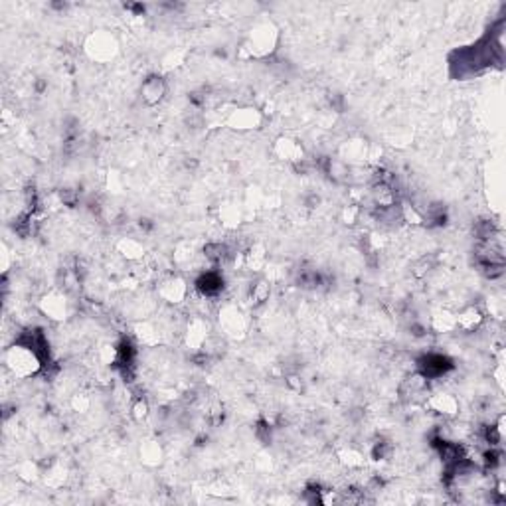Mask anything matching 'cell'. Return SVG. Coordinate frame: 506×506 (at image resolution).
I'll list each match as a JSON object with an SVG mask.
<instances>
[{"instance_id": "1", "label": "cell", "mask_w": 506, "mask_h": 506, "mask_svg": "<svg viewBox=\"0 0 506 506\" xmlns=\"http://www.w3.org/2000/svg\"><path fill=\"white\" fill-rule=\"evenodd\" d=\"M4 362L6 368L10 370L12 374L16 378H30L38 374L40 370H44V362L38 354L24 346L20 342H14V346H10L6 354H4Z\"/></svg>"}, {"instance_id": "2", "label": "cell", "mask_w": 506, "mask_h": 506, "mask_svg": "<svg viewBox=\"0 0 506 506\" xmlns=\"http://www.w3.org/2000/svg\"><path fill=\"white\" fill-rule=\"evenodd\" d=\"M455 368L453 360L439 352H429L417 360V372H422L427 380H439L447 376L449 372Z\"/></svg>"}, {"instance_id": "3", "label": "cell", "mask_w": 506, "mask_h": 506, "mask_svg": "<svg viewBox=\"0 0 506 506\" xmlns=\"http://www.w3.org/2000/svg\"><path fill=\"white\" fill-rule=\"evenodd\" d=\"M425 408H429L431 412L439 413L443 417H455L459 413V400L453 394L439 392L425 398Z\"/></svg>"}, {"instance_id": "4", "label": "cell", "mask_w": 506, "mask_h": 506, "mask_svg": "<svg viewBox=\"0 0 506 506\" xmlns=\"http://www.w3.org/2000/svg\"><path fill=\"white\" fill-rule=\"evenodd\" d=\"M87 54L91 56L94 59L97 61H105V59L113 58V54H115V40L111 38V36L107 34H94L89 38V42H87Z\"/></svg>"}, {"instance_id": "5", "label": "cell", "mask_w": 506, "mask_h": 506, "mask_svg": "<svg viewBox=\"0 0 506 506\" xmlns=\"http://www.w3.org/2000/svg\"><path fill=\"white\" fill-rule=\"evenodd\" d=\"M156 291H158V297L165 299L166 303L178 305V303H182L186 299L188 287H186V283L182 281L180 277H168V279L161 283V287Z\"/></svg>"}, {"instance_id": "6", "label": "cell", "mask_w": 506, "mask_h": 506, "mask_svg": "<svg viewBox=\"0 0 506 506\" xmlns=\"http://www.w3.org/2000/svg\"><path fill=\"white\" fill-rule=\"evenodd\" d=\"M166 95V82L161 75H149L141 85L142 101L149 107L158 105Z\"/></svg>"}, {"instance_id": "7", "label": "cell", "mask_w": 506, "mask_h": 506, "mask_svg": "<svg viewBox=\"0 0 506 506\" xmlns=\"http://www.w3.org/2000/svg\"><path fill=\"white\" fill-rule=\"evenodd\" d=\"M196 289L204 299H214L224 289V277L220 271H204L196 279Z\"/></svg>"}, {"instance_id": "8", "label": "cell", "mask_w": 506, "mask_h": 506, "mask_svg": "<svg viewBox=\"0 0 506 506\" xmlns=\"http://www.w3.org/2000/svg\"><path fill=\"white\" fill-rule=\"evenodd\" d=\"M208 336H210V329L206 325V320L202 317H196L188 320V327H186V342L188 346H192L194 350H200L208 344Z\"/></svg>"}, {"instance_id": "9", "label": "cell", "mask_w": 506, "mask_h": 506, "mask_svg": "<svg viewBox=\"0 0 506 506\" xmlns=\"http://www.w3.org/2000/svg\"><path fill=\"white\" fill-rule=\"evenodd\" d=\"M259 123H261V115H259L258 109H251V107L236 109V111H232V115L228 117V125H230L232 129H239V131L255 129Z\"/></svg>"}, {"instance_id": "10", "label": "cell", "mask_w": 506, "mask_h": 506, "mask_svg": "<svg viewBox=\"0 0 506 506\" xmlns=\"http://www.w3.org/2000/svg\"><path fill=\"white\" fill-rule=\"evenodd\" d=\"M455 320H457V329L463 332H475L481 329V325L484 322V313L479 306L469 305L455 315Z\"/></svg>"}, {"instance_id": "11", "label": "cell", "mask_w": 506, "mask_h": 506, "mask_svg": "<svg viewBox=\"0 0 506 506\" xmlns=\"http://www.w3.org/2000/svg\"><path fill=\"white\" fill-rule=\"evenodd\" d=\"M42 311L44 315L54 320H61L66 318V313H68V305H66V297L61 293H47L44 299H42Z\"/></svg>"}, {"instance_id": "12", "label": "cell", "mask_w": 506, "mask_h": 506, "mask_svg": "<svg viewBox=\"0 0 506 506\" xmlns=\"http://www.w3.org/2000/svg\"><path fill=\"white\" fill-rule=\"evenodd\" d=\"M275 153L281 156L283 161H289L293 165H299L303 158V147L299 142L291 141V139H279L275 144Z\"/></svg>"}, {"instance_id": "13", "label": "cell", "mask_w": 506, "mask_h": 506, "mask_svg": "<svg viewBox=\"0 0 506 506\" xmlns=\"http://www.w3.org/2000/svg\"><path fill=\"white\" fill-rule=\"evenodd\" d=\"M269 295H271V281H269V279H265V277H259V279H255V281L249 283L248 299L255 306L263 305V303H267V301H269Z\"/></svg>"}, {"instance_id": "14", "label": "cell", "mask_w": 506, "mask_h": 506, "mask_svg": "<svg viewBox=\"0 0 506 506\" xmlns=\"http://www.w3.org/2000/svg\"><path fill=\"white\" fill-rule=\"evenodd\" d=\"M117 251L123 255V258L131 259V261H139V259H142V255H144L142 244L141 241H137V239H133V237H123V239L119 241Z\"/></svg>"}, {"instance_id": "15", "label": "cell", "mask_w": 506, "mask_h": 506, "mask_svg": "<svg viewBox=\"0 0 506 506\" xmlns=\"http://www.w3.org/2000/svg\"><path fill=\"white\" fill-rule=\"evenodd\" d=\"M141 457L147 465H158L161 459H163V449H161V445L156 441H149V443L142 445Z\"/></svg>"}, {"instance_id": "16", "label": "cell", "mask_w": 506, "mask_h": 506, "mask_svg": "<svg viewBox=\"0 0 506 506\" xmlns=\"http://www.w3.org/2000/svg\"><path fill=\"white\" fill-rule=\"evenodd\" d=\"M131 415H133V419H135L137 424H142V422L151 415V405H149V401L144 400V398H137V400L133 401V405H131Z\"/></svg>"}]
</instances>
